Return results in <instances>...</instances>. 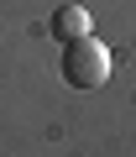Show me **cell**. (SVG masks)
<instances>
[{"label": "cell", "instance_id": "1", "mask_svg": "<svg viewBox=\"0 0 136 157\" xmlns=\"http://www.w3.org/2000/svg\"><path fill=\"white\" fill-rule=\"evenodd\" d=\"M63 78H68L74 89H100V84H110V47L94 42V37L63 42Z\"/></svg>", "mask_w": 136, "mask_h": 157}, {"label": "cell", "instance_id": "2", "mask_svg": "<svg viewBox=\"0 0 136 157\" xmlns=\"http://www.w3.org/2000/svg\"><path fill=\"white\" fill-rule=\"evenodd\" d=\"M89 26H94V21H89V11H84V6H58V11H52V37H58V42L94 37Z\"/></svg>", "mask_w": 136, "mask_h": 157}]
</instances>
